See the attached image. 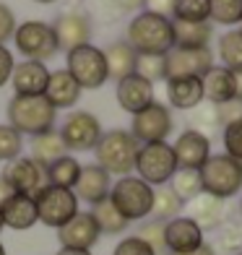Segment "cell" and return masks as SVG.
<instances>
[{
    "mask_svg": "<svg viewBox=\"0 0 242 255\" xmlns=\"http://www.w3.org/2000/svg\"><path fill=\"white\" fill-rule=\"evenodd\" d=\"M169 188L175 190V195L182 203H190L195 195L203 193V185H201V175L198 169H177L175 177L169 180Z\"/></svg>",
    "mask_w": 242,
    "mask_h": 255,
    "instance_id": "34",
    "label": "cell"
},
{
    "mask_svg": "<svg viewBox=\"0 0 242 255\" xmlns=\"http://www.w3.org/2000/svg\"><path fill=\"white\" fill-rule=\"evenodd\" d=\"M65 60H68L65 71L76 78L81 89H102L110 81L105 50L94 47V44H84V47L71 50Z\"/></svg>",
    "mask_w": 242,
    "mask_h": 255,
    "instance_id": "8",
    "label": "cell"
},
{
    "mask_svg": "<svg viewBox=\"0 0 242 255\" xmlns=\"http://www.w3.org/2000/svg\"><path fill=\"white\" fill-rule=\"evenodd\" d=\"M135 57L138 52L130 47L128 42H112L105 50V60H107V76L120 81L125 76H130L135 71Z\"/></svg>",
    "mask_w": 242,
    "mask_h": 255,
    "instance_id": "27",
    "label": "cell"
},
{
    "mask_svg": "<svg viewBox=\"0 0 242 255\" xmlns=\"http://www.w3.org/2000/svg\"><path fill=\"white\" fill-rule=\"evenodd\" d=\"M0 255H8V253H5V248H3V242H0Z\"/></svg>",
    "mask_w": 242,
    "mask_h": 255,
    "instance_id": "54",
    "label": "cell"
},
{
    "mask_svg": "<svg viewBox=\"0 0 242 255\" xmlns=\"http://www.w3.org/2000/svg\"><path fill=\"white\" fill-rule=\"evenodd\" d=\"M130 47L138 55H167L175 47V31H172L169 16H156L141 10L128 24V39Z\"/></svg>",
    "mask_w": 242,
    "mask_h": 255,
    "instance_id": "1",
    "label": "cell"
},
{
    "mask_svg": "<svg viewBox=\"0 0 242 255\" xmlns=\"http://www.w3.org/2000/svg\"><path fill=\"white\" fill-rule=\"evenodd\" d=\"M37 203V216L44 227L60 229L78 214V198L73 190L68 188H55V185H44V188L34 195Z\"/></svg>",
    "mask_w": 242,
    "mask_h": 255,
    "instance_id": "9",
    "label": "cell"
},
{
    "mask_svg": "<svg viewBox=\"0 0 242 255\" xmlns=\"http://www.w3.org/2000/svg\"><path fill=\"white\" fill-rule=\"evenodd\" d=\"M81 91L84 89L76 84V78L63 68V71H52L50 73L47 89H44V99H47L55 110H71L73 104L81 99Z\"/></svg>",
    "mask_w": 242,
    "mask_h": 255,
    "instance_id": "24",
    "label": "cell"
},
{
    "mask_svg": "<svg viewBox=\"0 0 242 255\" xmlns=\"http://www.w3.org/2000/svg\"><path fill=\"white\" fill-rule=\"evenodd\" d=\"M216 110H219V120H222V128H224V125L242 118V99L235 97V99H229L224 104H216Z\"/></svg>",
    "mask_w": 242,
    "mask_h": 255,
    "instance_id": "43",
    "label": "cell"
},
{
    "mask_svg": "<svg viewBox=\"0 0 242 255\" xmlns=\"http://www.w3.org/2000/svg\"><path fill=\"white\" fill-rule=\"evenodd\" d=\"M52 31H55V39H57V47L71 52L76 47H84V44H91V18L81 10H71L68 8L65 13H60L52 24Z\"/></svg>",
    "mask_w": 242,
    "mask_h": 255,
    "instance_id": "13",
    "label": "cell"
},
{
    "mask_svg": "<svg viewBox=\"0 0 242 255\" xmlns=\"http://www.w3.org/2000/svg\"><path fill=\"white\" fill-rule=\"evenodd\" d=\"M172 8H175V0H143V10L156 16H169Z\"/></svg>",
    "mask_w": 242,
    "mask_h": 255,
    "instance_id": "46",
    "label": "cell"
},
{
    "mask_svg": "<svg viewBox=\"0 0 242 255\" xmlns=\"http://www.w3.org/2000/svg\"><path fill=\"white\" fill-rule=\"evenodd\" d=\"M81 175V161L71 154H65L63 159L52 161L47 167V185H55V188H76V180Z\"/></svg>",
    "mask_w": 242,
    "mask_h": 255,
    "instance_id": "31",
    "label": "cell"
},
{
    "mask_svg": "<svg viewBox=\"0 0 242 255\" xmlns=\"http://www.w3.org/2000/svg\"><path fill=\"white\" fill-rule=\"evenodd\" d=\"M135 76H141L148 84H156V81H167V63L164 55H138L135 57Z\"/></svg>",
    "mask_w": 242,
    "mask_h": 255,
    "instance_id": "37",
    "label": "cell"
},
{
    "mask_svg": "<svg viewBox=\"0 0 242 255\" xmlns=\"http://www.w3.org/2000/svg\"><path fill=\"white\" fill-rule=\"evenodd\" d=\"M209 21L237 29L242 24V0H209Z\"/></svg>",
    "mask_w": 242,
    "mask_h": 255,
    "instance_id": "33",
    "label": "cell"
},
{
    "mask_svg": "<svg viewBox=\"0 0 242 255\" xmlns=\"http://www.w3.org/2000/svg\"><path fill=\"white\" fill-rule=\"evenodd\" d=\"M216 248L224 250L227 255L242 253V219H227L216 229Z\"/></svg>",
    "mask_w": 242,
    "mask_h": 255,
    "instance_id": "35",
    "label": "cell"
},
{
    "mask_svg": "<svg viewBox=\"0 0 242 255\" xmlns=\"http://www.w3.org/2000/svg\"><path fill=\"white\" fill-rule=\"evenodd\" d=\"M203 193L214 198H235L242 193V161L227 156V154H211L206 164L198 169Z\"/></svg>",
    "mask_w": 242,
    "mask_h": 255,
    "instance_id": "4",
    "label": "cell"
},
{
    "mask_svg": "<svg viewBox=\"0 0 242 255\" xmlns=\"http://www.w3.org/2000/svg\"><path fill=\"white\" fill-rule=\"evenodd\" d=\"M203 84V99L211 104H224L237 97V81L235 73L224 65H211L209 71L201 76Z\"/></svg>",
    "mask_w": 242,
    "mask_h": 255,
    "instance_id": "22",
    "label": "cell"
},
{
    "mask_svg": "<svg viewBox=\"0 0 242 255\" xmlns=\"http://www.w3.org/2000/svg\"><path fill=\"white\" fill-rule=\"evenodd\" d=\"M185 255H216V248L209 245V242H203L201 248H195L193 253H185Z\"/></svg>",
    "mask_w": 242,
    "mask_h": 255,
    "instance_id": "49",
    "label": "cell"
},
{
    "mask_svg": "<svg viewBox=\"0 0 242 255\" xmlns=\"http://www.w3.org/2000/svg\"><path fill=\"white\" fill-rule=\"evenodd\" d=\"M240 219H242V195H240Z\"/></svg>",
    "mask_w": 242,
    "mask_h": 255,
    "instance_id": "55",
    "label": "cell"
},
{
    "mask_svg": "<svg viewBox=\"0 0 242 255\" xmlns=\"http://www.w3.org/2000/svg\"><path fill=\"white\" fill-rule=\"evenodd\" d=\"M57 255H91V250H76V248H60Z\"/></svg>",
    "mask_w": 242,
    "mask_h": 255,
    "instance_id": "50",
    "label": "cell"
},
{
    "mask_svg": "<svg viewBox=\"0 0 242 255\" xmlns=\"http://www.w3.org/2000/svg\"><path fill=\"white\" fill-rule=\"evenodd\" d=\"M185 208L175 190L169 185H161V188H154V206H151V216L159 219V222H169V219L180 216V211Z\"/></svg>",
    "mask_w": 242,
    "mask_h": 255,
    "instance_id": "32",
    "label": "cell"
},
{
    "mask_svg": "<svg viewBox=\"0 0 242 255\" xmlns=\"http://www.w3.org/2000/svg\"><path fill=\"white\" fill-rule=\"evenodd\" d=\"M39 222L37 216V203L31 195H13L5 206H3V224L13 232H26Z\"/></svg>",
    "mask_w": 242,
    "mask_h": 255,
    "instance_id": "25",
    "label": "cell"
},
{
    "mask_svg": "<svg viewBox=\"0 0 242 255\" xmlns=\"http://www.w3.org/2000/svg\"><path fill=\"white\" fill-rule=\"evenodd\" d=\"M164 224H167V222H159V219H148V222H143L141 229H138V237H141V240H143L156 255L167 250V245H164Z\"/></svg>",
    "mask_w": 242,
    "mask_h": 255,
    "instance_id": "40",
    "label": "cell"
},
{
    "mask_svg": "<svg viewBox=\"0 0 242 255\" xmlns=\"http://www.w3.org/2000/svg\"><path fill=\"white\" fill-rule=\"evenodd\" d=\"M222 65L229 68L232 73H242V29H229L219 37V47H216Z\"/></svg>",
    "mask_w": 242,
    "mask_h": 255,
    "instance_id": "30",
    "label": "cell"
},
{
    "mask_svg": "<svg viewBox=\"0 0 242 255\" xmlns=\"http://www.w3.org/2000/svg\"><path fill=\"white\" fill-rule=\"evenodd\" d=\"M34 3H42V5H50V3H57V0H34Z\"/></svg>",
    "mask_w": 242,
    "mask_h": 255,
    "instance_id": "52",
    "label": "cell"
},
{
    "mask_svg": "<svg viewBox=\"0 0 242 255\" xmlns=\"http://www.w3.org/2000/svg\"><path fill=\"white\" fill-rule=\"evenodd\" d=\"M222 143H224V154L232 156L237 161H242V118L224 125V133H222Z\"/></svg>",
    "mask_w": 242,
    "mask_h": 255,
    "instance_id": "41",
    "label": "cell"
},
{
    "mask_svg": "<svg viewBox=\"0 0 242 255\" xmlns=\"http://www.w3.org/2000/svg\"><path fill=\"white\" fill-rule=\"evenodd\" d=\"M172 21H188V24L209 21V0H175Z\"/></svg>",
    "mask_w": 242,
    "mask_h": 255,
    "instance_id": "36",
    "label": "cell"
},
{
    "mask_svg": "<svg viewBox=\"0 0 242 255\" xmlns=\"http://www.w3.org/2000/svg\"><path fill=\"white\" fill-rule=\"evenodd\" d=\"M89 214L94 216V222H97L102 235H122V232L128 229V224H130L128 219H125L118 208H115V203L110 198L99 201L97 206H91Z\"/></svg>",
    "mask_w": 242,
    "mask_h": 255,
    "instance_id": "29",
    "label": "cell"
},
{
    "mask_svg": "<svg viewBox=\"0 0 242 255\" xmlns=\"http://www.w3.org/2000/svg\"><path fill=\"white\" fill-rule=\"evenodd\" d=\"M141 143L130 135V130H122V128H115V130L102 133L99 143L94 148L97 154V164L112 177H128L135 169V156Z\"/></svg>",
    "mask_w": 242,
    "mask_h": 255,
    "instance_id": "2",
    "label": "cell"
},
{
    "mask_svg": "<svg viewBox=\"0 0 242 255\" xmlns=\"http://www.w3.org/2000/svg\"><path fill=\"white\" fill-rule=\"evenodd\" d=\"M172 151H175L177 159V169H201L206 159L211 156V138L201 130L188 128L172 143Z\"/></svg>",
    "mask_w": 242,
    "mask_h": 255,
    "instance_id": "14",
    "label": "cell"
},
{
    "mask_svg": "<svg viewBox=\"0 0 242 255\" xmlns=\"http://www.w3.org/2000/svg\"><path fill=\"white\" fill-rule=\"evenodd\" d=\"M13 52H10L5 44H0V89H3L8 81H10V76H13Z\"/></svg>",
    "mask_w": 242,
    "mask_h": 255,
    "instance_id": "45",
    "label": "cell"
},
{
    "mask_svg": "<svg viewBox=\"0 0 242 255\" xmlns=\"http://www.w3.org/2000/svg\"><path fill=\"white\" fill-rule=\"evenodd\" d=\"M102 123L97 120V115H91L86 110L68 115V120L60 128V138L68 151H91L97 148L102 138Z\"/></svg>",
    "mask_w": 242,
    "mask_h": 255,
    "instance_id": "11",
    "label": "cell"
},
{
    "mask_svg": "<svg viewBox=\"0 0 242 255\" xmlns=\"http://www.w3.org/2000/svg\"><path fill=\"white\" fill-rule=\"evenodd\" d=\"M107 3L115 8V13H128V10H138L143 8V0H107Z\"/></svg>",
    "mask_w": 242,
    "mask_h": 255,
    "instance_id": "47",
    "label": "cell"
},
{
    "mask_svg": "<svg viewBox=\"0 0 242 255\" xmlns=\"http://www.w3.org/2000/svg\"><path fill=\"white\" fill-rule=\"evenodd\" d=\"M240 255H242V253H240Z\"/></svg>",
    "mask_w": 242,
    "mask_h": 255,
    "instance_id": "58",
    "label": "cell"
},
{
    "mask_svg": "<svg viewBox=\"0 0 242 255\" xmlns=\"http://www.w3.org/2000/svg\"><path fill=\"white\" fill-rule=\"evenodd\" d=\"M115 97H118V104L125 110V112H141L143 107H148V104L154 102V84H148V81H143L141 76H125L118 81V91H115Z\"/></svg>",
    "mask_w": 242,
    "mask_h": 255,
    "instance_id": "21",
    "label": "cell"
},
{
    "mask_svg": "<svg viewBox=\"0 0 242 255\" xmlns=\"http://www.w3.org/2000/svg\"><path fill=\"white\" fill-rule=\"evenodd\" d=\"M190 120H193V130H201V133H206V135H209L211 130H216V128H222L219 110H216V104H211V102L198 104V107L193 110Z\"/></svg>",
    "mask_w": 242,
    "mask_h": 255,
    "instance_id": "39",
    "label": "cell"
},
{
    "mask_svg": "<svg viewBox=\"0 0 242 255\" xmlns=\"http://www.w3.org/2000/svg\"><path fill=\"white\" fill-rule=\"evenodd\" d=\"M203 232L201 227L193 222L188 216H175L164 224V245H167V253L169 255H185V253H193L195 248L203 245Z\"/></svg>",
    "mask_w": 242,
    "mask_h": 255,
    "instance_id": "16",
    "label": "cell"
},
{
    "mask_svg": "<svg viewBox=\"0 0 242 255\" xmlns=\"http://www.w3.org/2000/svg\"><path fill=\"white\" fill-rule=\"evenodd\" d=\"M71 3H76V5H78V3H84V0H71Z\"/></svg>",
    "mask_w": 242,
    "mask_h": 255,
    "instance_id": "56",
    "label": "cell"
},
{
    "mask_svg": "<svg viewBox=\"0 0 242 255\" xmlns=\"http://www.w3.org/2000/svg\"><path fill=\"white\" fill-rule=\"evenodd\" d=\"M240 29H242V26H240Z\"/></svg>",
    "mask_w": 242,
    "mask_h": 255,
    "instance_id": "57",
    "label": "cell"
},
{
    "mask_svg": "<svg viewBox=\"0 0 242 255\" xmlns=\"http://www.w3.org/2000/svg\"><path fill=\"white\" fill-rule=\"evenodd\" d=\"M164 63H167V78H188V76L201 78L214 65V52L209 47L206 50L172 47L164 55Z\"/></svg>",
    "mask_w": 242,
    "mask_h": 255,
    "instance_id": "15",
    "label": "cell"
},
{
    "mask_svg": "<svg viewBox=\"0 0 242 255\" xmlns=\"http://www.w3.org/2000/svg\"><path fill=\"white\" fill-rule=\"evenodd\" d=\"M50 81V71L44 63L37 60H24L13 65V76H10V86H13L16 97H44Z\"/></svg>",
    "mask_w": 242,
    "mask_h": 255,
    "instance_id": "19",
    "label": "cell"
},
{
    "mask_svg": "<svg viewBox=\"0 0 242 255\" xmlns=\"http://www.w3.org/2000/svg\"><path fill=\"white\" fill-rule=\"evenodd\" d=\"M235 81H237V97L242 99V73H235Z\"/></svg>",
    "mask_w": 242,
    "mask_h": 255,
    "instance_id": "51",
    "label": "cell"
},
{
    "mask_svg": "<svg viewBox=\"0 0 242 255\" xmlns=\"http://www.w3.org/2000/svg\"><path fill=\"white\" fill-rule=\"evenodd\" d=\"M68 154V148L63 143V138H60V130H47V133H42V135H34L31 138V159L34 161H39L42 167H50L52 161L57 159H63Z\"/></svg>",
    "mask_w": 242,
    "mask_h": 255,
    "instance_id": "28",
    "label": "cell"
},
{
    "mask_svg": "<svg viewBox=\"0 0 242 255\" xmlns=\"http://www.w3.org/2000/svg\"><path fill=\"white\" fill-rule=\"evenodd\" d=\"M135 177H141L151 188L169 185V180L177 172V159L172 151V143L159 141V143H141L135 156Z\"/></svg>",
    "mask_w": 242,
    "mask_h": 255,
    "instance_id": "6",
    "label": "cell"
},
{
    "mask_svg": "<svg viewBox=\"0 0 242 255\" xmlns=\"http://www.w3.org/2000/svg\"><path fill=\"white\" fill-rule=\"evenodd\" d=\"M185 206H188V219H193V222L201 227L203 235L206 232H216L227 222V201L214 198L209 193L195 195V198Z\"/></svg>",
    "mask_w": 242,
    "mask_h": 255,
    "instance_id": "20",
    "label": "cell"
},
{
    "mask_svg": "<svg viewBox=\"0 0 242 255\" xmlns=\"http://www.w3.org/2000/svg\"><path fill=\"white\" fill-rule=\"evenodd\" d=\"M110 190H112V177L99 164H81V175H78L76 188H73L78 201L97 206L99 201L110 198Z\"/></svg>",
    "mask_w": 242,
    "mask_h": 255,
    "instance_id": "18",
    "label": "cell"
},
{
    "mask_svg": "<svg viewBox=\"0 0 242 255\" xmlns=\"http://www.w3.org/2000/svg\"><path fill=\"white\" fill-rule=\"evenodd\" d=\"M21 151H24V135H21L18 130H13L8 123L0 125V161H13L21 156Z\"/></svg>",
    "mask_w": 242,
    "mask_h": 255,
    "instance_id": "38",
    "label": "cell"
},
{
    "mask_svg": "<svg viewBox=\"0 0 242 255\" xmlns=\"http://www.w3.org/2000/svg\"><path fill=\"white\" fill-rule=\"evenodd\" d=\"M110 201L128 222H141V219L151 216L154 188L148 182H143L141 177H133V175L118 177V182H112Z\"/></svg>",
    "mask_w": 242,
    "mask_h": 255,
    "instance_id": "5",
    "label": "cell"
},
{
    "mask_svg": "<svg viewBox=\"0 0 242 255\" xmlns=\"http://www.w3.org/2000/svg\"><path fill=\"white\" fill-rule=\"evenodd\" d=\"M5 229V224H3V208H0V232Z\"/></svg>",
    "mask_w": 242,
    "mask_h": 255,
    "instance_id": "53",
    "label": "cell"
},
{
    "mask_svg": "<svg viewBox=\"0 0 242 255\" xmlns=\"http://www.w3.org/2000/svg\"><path fill=\"white\" fill-rule=\"evenodd\" d=\"M13 44L26 60H37V63L52 60L60 52L52 24H44V21H24V24H18L13 31Z\"/></svg>",
    "mask_w": 242,
    "mask_h": 255,
    "instance_id": "7",
    "label": "cell"
},
{
    "mask_svg": "<svg viewBox=\"0 0 242 255\" xmlns=\"http://www.w3.org/2000/svg\"><path fill=\"white\" fill-rule=\"evenodd\" d=\"M8 125L21 135H42L55 128L57 110L44 97H16L8 102Z\"/></svg>",
    "mask_w": 242,
    "mask_h": 255,
    "instance_id": "3",
    "label": "cell"
},
{
    "mask_svg": "<svg viewBox=\"0 0 242 255\" xmlns=\"http://www.w3.org/2000/svg\"><path fill=\"white\" fill-rule=\"evenodd\" d=\"M175 128V120H172V110L161 102H151L148 107H143L141 112L133 115L130 123V135L138 143H159L167 141V135Z\"/></svg>",
    "mask_w": 242,
    "mask_h": 255,
    "instance_id": "10",
    "label": "cell"
},
{
    "mask_svg": "<svg viewBox=\"0 0 242 255\" xmlns=\"http://www.w3.org/2000/svg\"><path fill=\"white\" fill-rule=\"evenodd\" d=\"M0 175L10 182V188L18 195H31V198L47 185V167H42L31 156H18L8 161Z\"/></svg>",
    "mask_w": 242,
    "mask_h": 255,
    "instance_id": "12",
    "label": "cell"
},
{
    "mask_svg": "<svg viewBox=\"0 0 242 255\" xmlns=\"http://www.w3.org/2000/svg\"><path fill=\"white\" fill-rule=\"evenodd\" d=\"M13 195H16V190L10 188V182H8L3 175H0V208H3L10 198H13Z\"/></svg>",
    "mask_w": 242,
    "mask_h": 255,
    "instance_id": "48",
    "label": "cell"
},
{
    "mask_svg": "<svg viewBox=\"0 0 242 255\" xmlns=\"http://www.w3.org/2000/svg\"><path fill=\"white\" fill-rule=\"evenodd\" d=\"M102 232L89 211H78L71 222L57 229L60 248H76V250H91L99 242Z\"/></svg>",
    "mask_w": 242,
    "mask_h": 255,
    "instance_id": "17",
    "label": "cell"
},
{
    "mask_svg": "<svg viewBox=\"0 0 242 255\" xmlns=\"http://www.w3.org/2000/svg\"><path fill=\"white\" fill-rule=\"evenodd\" d=\"M172 31H175V47H182V50H206L214 39L211 21H203V24L172 21Z\"/></svg>",
    "mask_w": 242,
    "mask_h": 255,
    "instance_id": "26",
    "label": "cell"
},
{
    "mask_svg": "<svg viewBox=\"0 0 242 255\" xmlns=\"http://www.w3.org/2000/svg\"><path fill=\"white\" fill-rule=\"evenodd\" d=\"M167 102L169 107L193 112L198 104H203V84L201 78L188 76V78H167Z\"/></svg>",
    "mask_w": 242,
    "mask_h": 255,
    "instance_id": "23",
    "label": "cell"
},
{
    "mask_svg": "<svg viewBox=\"0 0 242 255\" xmlns=\"http://www.w3.org/2000/svg\"><path fill=\"white\" fill-rule=\"evenodd\" d=\"M16 16L5 3H0V44H5L8 39H13V31H16Z\"/></svg>",
    "mask_w": 242,
    "mask_h": 255,
    "instance_id": "44",
    "label": "cell"
},
{
    "mask_svg": "<svg viewBox=\"0 0 242 255\" xmlns=\"http://www.w3.org/2000/svg\"><path fill=\"white\" fill-rule=\"evenodd\" d=\"M112 255H156V253L148 248L138 235H130V237H125V240H120L118 245H115Z\"/></svg>",
    "mask_w": 242,
    "mask_h": 255,
    "instance_id": "42",
    "label": "cell"
}]
</instances>
